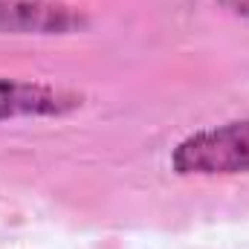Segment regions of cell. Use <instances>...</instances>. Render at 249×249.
<instances>
[{
	"label": "cell",
	"instance_id": "cell-1",
	"mask_svg": "<svg viewBox=\"0 0 249 249\" xmlns=\"http://www.w3.org/2000/svg\"><path fill=\"white\" fill-rule=\"evenodd\" d=\"M171 168L180 177L249 174V119L223 122L183 136L171 151Z\"/></svg>",
	"mask_w": 249,
	"mask_h": 249
},
{
	"label": "cell",
	"instance_id": "cell-2",
	"mask_svg": "<svg viewBox=\"0 0 249 249\" xmlns=\"http://www.w3.org/2000/svg\"><path fill=\"white\" fill-rule=\"evenodd\" d=\"M90 15L58 0H0V35H75Z\"/></svg>",
	"mask_w": 249,
	"mask_h": 249
},
{
	"label": "cell",
	"instance_id": "cell-4",
	"mask_svg": "<svg viewBox=\"0 0 249 249\" xmlns=\"http://www.w3.org/2000/svg\"><path fill=\"white\" fill-rule=\"evenodd\" d=\"M217 6L235 18H247L249 20V0H217Z\"/></svg>",
	"mask_w": 249,
	"mask_h": 249
},
{
	"label": "cell",
	"instance_id": "cell-3",
	"mask_svg": "<svg viewBox=\"0 0 249 249\" xmlns=\"http://www.w3.org/2000/svg\"><path fill=\"white\" fill-rule=\"evenodd\" d=\"M81 107V96L41 81H18L0 75V122L6 119H50Z\"/></svg>",
	"mask_w": 249,
	"mask_h": 249
}]
</instances>
